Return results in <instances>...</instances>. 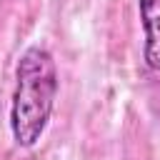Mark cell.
I'll return each instance as SVG.
<instances>
[{
	"instance_id": "obj_1",
	"label": "cell",
	"mask_w": 160,
	"mask_h": 160,
	"mask_svg": "<svg viewBox=\"0 0 160 160\" xmlns=\"http://www.w3.org/2000/svg\"><path fill=\"white\" fill-rule=\"evenodd\" d=\"M58 88V68L50 50L28 45L15 65V90L10 102V135L18 148L38 145L50 122Z\"/></svg>"
},
{
	"instance_id": "obj_2",
	"label": "cell",
	"mask_w": 160,
	"mask_h": 160,
	"mask_svg": "<svg viewBox=\"0 0 160 160\" xmlns=\"http://www.w3.org/2000/svg\"><path fill=\"white\" fill-rule=\"evenodd\" d=\"M142 25V60L150 70L160 72V0H138Z\"/></svg>"
}]
</instances>
